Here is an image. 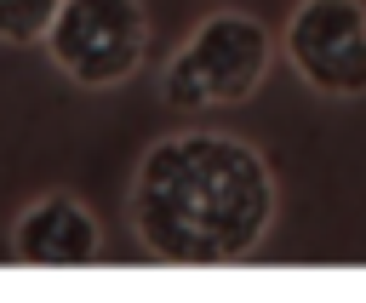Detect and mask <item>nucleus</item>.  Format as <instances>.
<instances>
[{
	"instance_id": "6",
	"label": "nucleus",
	"mask_w": 366,
	"mask_h": 303,
	"mask_svg": "<svg viewBox=\"0 0 366 303\" xmlns=\"http://www.w3.org/2000/svg\"><path fill=\"white\" fill-rule=\"evenodd\" d=\"M57 0H0V46H40Z\"/></svg>"
},
{
	"instance_id": "1",
	"label": "nucleus",
	"mask_w": 366,
	"mask_h": 303,
	"mask_svg": "<svg viewBox=\"0 0 366 303\" xmlns=\"http://www.w3.org/2000/svg\"><path fill=\"white\" fill-rule=\"evenodd\" d=\"M280 217V183L257 143L229 131H172L137 154L126 223L166 269L246 263Z\"/></svg>"
},
{
	"instance_id": "5",
	"label": "nucleus",
	"mask_w": 366,
	"mask_h": 303,
	"mask_svg": "<svg viewBox=\"0 0 366 303\" xmlns=\"http://www.w3.org/2000/svg\"><path fill=\"white\" fill-rule=\"evenodd\" d=\"M97 257H103V223L69 189H46L11 217V263L23 269H86Z\"/></svg>"
},
{
	"instance_id": "2",
	"label": "nucleus",
	"mask_w": 366,
	"mask_h": 303,
	"mask_svg": "<svg viewBox=\"0 0 366 303\" xmlns=\"http://www.w3.org/2000/svg\"><path fill=\"white\" fill-rule=\"evenodd\" d=\"M274 63V34L252 11H212L200 17L160 69V97L172 109H234L246 103Z\"/></svg>"
},
{
	"instance_id": "4",
	"label": "nucleus",
	"mask_w": 366,
	"mask_h": 303,
	"mask_svg": "<svg viewBox=\"0 0 366 303\" xmlns=\"http://www.w3.org/2000/svg\"><path fill=\"white\" fill-rule=\"evenodd\" d=\"M280 51L315 97H366V0H297L280 29Z\"/></svg>"
},
{
	"instance_id": "3",
	"label": "nucleus",
	"mask_w": 366,
	"mask_h": 303,
	"mask_svg": "<svg viewBox=\"0 0 366 303\" xmlns=\"http://www.w3.org/2000/svg\"><path fill=\"white\" fill-rule=\"evenodd\" d=\"M46 57L80 91H114L143 69L149 51V6L143 0H57L46 34Z\"/></svg>"
}]
</instances>
